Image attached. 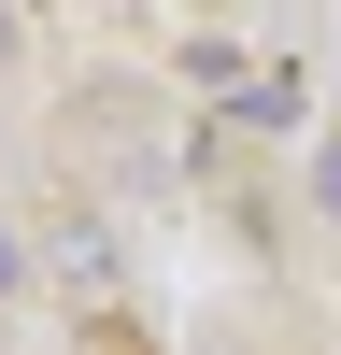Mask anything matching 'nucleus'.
Masks as SVG:
<instances>
[{
    "instance_id": "f03ea898",
    "label": "nucleus",
    "mask_w": 341,
    "mask_h": 355,
    "mask_svg": "<svg viewBox=\"0 0 341 355\" xmlns=\"http://www.w3.org/2000/svg\"><path fill=\"white\" fill-rule=\"evenodd\" d=\"M313 199H327V214H341V142H327V157H313Z\"/></svg>"
},
{
    "instance_id": "7ed1b4c3",
    "label": "nucleus",
    "mask_w": 341,
    "mask_h": 355,
    "mask_svg": "<svg viewBox=\"0 0 341 355\" xmlns=\"http://www.w3.org/2000/svg\"><path fill=\"white\" fill-rule=\"evenodd\" d=\"M0 284H15V227H0Z\"/></svg>"
},
{
    "instance_id": "f257e3e1",
    "label": "nucleus",
    "mask_w": 341,
    "mask_h": 355,
    "mask_svg": "<svg viewBox=\"0 0 341 355\" xmlns=\"http://www.w3.org/2000/svg\"><path fill=\"white\" fill-rule=\"evenodd\" d=\"M242 114L256 128H299V71H242Z\"/></svg>"
}]
</instances>
